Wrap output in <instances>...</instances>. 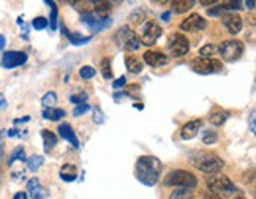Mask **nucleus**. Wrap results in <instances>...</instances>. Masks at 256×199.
Listing matches in <instances>:
<instances>
[{
    "label": "nucleus",
    "mask_w": 256,
    "mask_h": 199,
    "mask_svg": "<svg viewBox=\"0 0 256 199\" xmlns=\"http://www.w3.org/2000/svg\"><path fill=\"white\" fill-rule=\"evenodd\" d=\"M134 37V32L128 27V25H122L117 32H116V37H114V41L119 46L120 49H125V46L128 44V41Z\"/></svg>",
    "instance_id": "nucleus-16"
},
{
    "label": "nucleus",
    "mask_w": 256,
    "mask_h": 199,
    "mask_svg": "<svg viewBox=\"0 0 256 199\" xmlns=\"http://www.w3.org/2000/svg\"><path fill=\"white\" fill-rule=\"evenodd\" d=\"M201 125H203V123H201L199 119H194V120L187 122L184 127H182V130H180V138L184 139V141H190V139H193L199 133Z\"/></svg>",
    "instance_id": "nucleus-14"
},
{
    "label": "nucleus",
    "mask_w": 256,
    "mask_h": 199,
    "mask_svg": "<svg viewBox=\"0 0 256 199\" xmlns=\"http://www.w3.org/2000/svg\"><path fill=\"white\" fill-rule=\"evenodd\" d=\"M27 54L22 51H6L3 52L2 60H0V65L6 70H13L18 68V66H22L27 62Z\"/></svg>",
    "instance_id": "nucleus-9"
},
{
    "label": "nucleus",
    "mask_w": 256,
    "mask_h": 199,
    "mask_svg": "<svg viewBox=\"0 0 256 199\" xmlns=\"http://www.w3.org/2000/svg\"><path fill=\"white\" fill-rule=\"evenodd\" d=\"M192 198H193L192 190H187V188L176 190V191H174V193L171 195V199H192Z\"/></svg>",
    "instance_id": "nucleus-34"
},
{
    "label": "nucleus",
    "mask_w": 256,
    "mask_h": 199,
    "mask_svg": "<svg viewBox=\"0 0 256 199\" xmlns=\"http://www.w3.org/2000/svg\"><path fill=\"white\" fill-rule=\"evenodd\" d=\"M56 103H57V94L56 92H48V94H44L43 98H42V104H43L44 109L52 108Z\"/></svg>",
    "instance_id": "nucleus-29"
},
{
    "label": "nucleus",
    "mask_w": 256,
    "mask_h": 199,
    "mask_svg": "<svg viewBox=\"0 0 256 199\" xmlns=\"http://www.w3.org/2000/svg\"><path fill=\"white\" fill-rule=\"evenodd\" d=\"M171 15H172V13H171V11H165V13H163V15H161V21H165V22H168V21H170V19H171Z\"/></svg>",
    "instance_id": "nucleus-49"
},
{
    "label": "nucleus",
    "mask_w": 256,
    "mask_h": 199,
    "mask_svg": "<svg viewBox=\"0 0 256 199\" xmlns=\"http://www.w3.org/2000/svg\"><path fill=\"white\" fill-rule=\"evenodd\" d=\"M92 108L87 103H84V104H79V106H76L75 108V111H73V116L75 117H81V116H84V114H87Z\"/></svg>",
    "instance_id": "nucleus-38"
},
{
    "label": "nucleus",
    "mask_w": 256,
    "mask_h": 199,
    "mask_svg": "<svg viewBox=\"0 0 256 199\" xmlns=\"http://www.w3.org/2000/svg\"><path fill=\"white\" fill-rule=\"evenodd\" d=\"M30 122V116H24L21 119H15V125H21V123H27Z\"/></svg>",
    "instance_id": "nucleus-46"
},
{
    "label": "nucleus",
    "mask_w": 256,
    "mask_h": 199,
    "mask_svg": "<svg viewBox=\"0 0 256 199\" xmlns=\"http://www.w3.org/2000/svg\"><path fill=\"white\" fill-rule=\"evenodd\" d=\"M5 46H6V38H5V35L0 33V52L5 49Z\"/></svg>",
    "instance_id": "nucleus-48"
},
{
    "label": "nucleus",
    "mask_w": 256,
    "mask_h": 199,
    "mask_svg": "<svg viewBox=\"0 0 256 199\" xmlns=\"http://www.w3.org/2000/svg\"><path fill=\"white\" fill-rule=\"evenodd\" d=\"M15 161H27V155H25L24 147H16L15 150H13V154L8 158V166H11Z\"/></svg>",
    "instance_id": "nucleus-28"
},
{
    "label": "nucleus",
    "mask_w": 256,
    "mask_h": 199,
    "mask_svg": "<svg viewBox=\"0 0 256 199\" xmlns=\"http://www.w3.org/2000/svg\"><path fill=\"white\" fill-rule=\"evenodd\" d=\"M212 199H220V198H217V196H213V198H212Z\"/></svg>",
    "instance_id": "nucleus-55"
},
{
    "label": "nucleus",
    "mask_w": 256,
    "mask_h": 199,
    "mask_svg": "<svg viewBox=\"0 0 256 199\" xmlns=\"http://www.w3.org/2000/svg\"><path fill=\"white\" fill-rule=\"evenodd\" d=\"M6 108H8V101H6V98L0 94V111H5Z\"/></svg>",
    "instance_id": "nucleus-45"
},
{
    "label": "nucleus",
    "mask_w": 256,
    "mask_h": 199,
    "mask_svg": "<svg viewBox=\"0 0 256 199\" xmlns=\"http://www.w3.org/2000/svg\"><path fill=\"white\" fill-rule=\"evenodd\" d=\"M125 65H127L128 71L134 73V75H139V73L143 71V62H141V59L134 57V56H127Z\"/></svg>",
    "instance_id": "nucleus-21"
},
{
    "label": "nucleus",
    "mask_w": 256,
    "mask_h": 199,
    "mask_svg": "<svg viewBox=\"0 0 256 199\" xmlns=\"http://www.w3.org/2000/svg\"><path fill=\"white\" fill-rule=\"evenodd\" d=\"M42 138H43V145H44V152H51L59 141L57 135H54L51 130H43L42 131Z\"/></svg>",
    "instance_id": "nucleus-19"
},
{
    "label": "nucleus",
    "mask_w": 256,
    "mask_h": 199,
    "mask_svg": "<svg viewBox=\"0 0 256 199\" xmlns=\"http://www.w3.org/2000/svg\"><path fill=\"white\" fill-rule=\"evenodd\" d=\"M59 135H60V138H64L65 141H68L75 149H79V141H78V138L75 135V130L71 128L70 123H62V125H60V127H59Z\"/></svg>",
    "instance_id": "nucleus-17"
},
{
    "label": "nucleus",
    "mask_w": 256,
    "mask_h": 199,
    "mask_svg": "<svg viewBox=\"0 0 256 199\" xmlns=\"http://www.w3.org/2000/svg\"><path fill=\"white\" fill-rule=\"evenodd\" d=\"M192 70L194 73H199V75H213V73H220L223 70V65L220 60L212 57H199L194 59L190 63Z\"/></svg>",
    "instance_id": "nucleus-5"
},
{
    "label": "nucleus",
    "mask_w": 256,
    "mask_h": 199,
    "mask_svg": "<svg viewBox=\"0 0 256 199\" xmlns=\"http://www.w3.org/2000/svg\"><path fill=\"white\" fill-rule=\"evenodd\" d=\"M128 21H130L131 24H134V25H138L143 21H146V10L144 8H134V11L131 13L130 16H128Z\"/></svg>",
    "instance_id": "nucleus-27"
},
{
    "label": "nucleus",
    "mask_w": 256,
    "mask_h": 199,
    "mask_svg": "<svg viewBox=\"0 0 256 199\" xmlns=\"http://www.w3.org/2000/svg\"><path fill=\"white\" fill-rule=\"evenodd\" d=\"M221 21H223V25L233 35H237L242 30V25H244L242 18L239 15H235V13H226V15L221 16Z\"/></svg>",
    "instance_id": "nucleus-12"
},
{
    "label": "nucleus",
    "mask_w": 256,
    "mask_h": 199,
    "mask_svg": "<svg viewBox=\"0 0 256 199\" xmlns=\"http://www.w3.org/2000/svg\"><path fill=\"white\" fill-rule=\"evenodd\" d=\"M60 179H62L64 182H75L78 179V168L75 164H70L66 163L62 166V169H60Z\"/></svg>",
    "instance_id": "nucleus-18"
},
{
    "label": "nucleus",
    "mask_w": 256,
    "mask_h": 199,
    "mask_svg": "<svg viewBox=\"0 0 256 199\" xmlns=\"http://www.w3.org/2000/svg\"><path fill=\"white\" fill-rule=\"evenodd\" d=\"M134 108H138V109L141 111V109H143V108H144V106H143V104H134Z\"/></svg>",
    "instance_id": "nucleus-53"
},
{
    "label": "nucleus",
    "mask_w": 256,
    "mask_h": 199,
    "mask_svg": "<svg viewBox=\"0 0 256 199\" xmlns=\"http://www.w3.org/2000/svg\"><path fill=\"white\" fill-rule=\"evenodd\" d=\"M42 116L43 119H48V120H52V122H56L59 120V119H62L65 117V111L64 109H57V108H49V109H44L42 112Z\"/></svg>",
    "instance_id": "nucleus-24"
},
{
    "label": "nucleus",
    "mask_w": 256,
    "mask_h": 199,
    "mask_svg": "<svg viewBox=\"0 0 256 199\" xmlns=\"http://www.w3.org/2000/svg\"><path fill=\"white\" fill-rule=\"evenodd\" d=\"M201 3H203L204 6H211V5H213L215 2H213V0H203Z\"/></svg>",
    "instance_id": "nucleus-52"
},
{
    "label": "nucleus",
    "mask_w": 256,
    "mask_h": 199,
    "mask_svg": "<svg viewBox=\"0 0 256 199\" xmlns=\"http://www.w3.org/2000/svg\"><path fill=\"white\" fill-rule=\"evenodd\" d=\"M81 21H83V24H85L87 27H89V30L93 33L111 27V24H112L111 18H100L95 13H85V15H83V18H81Z\"/></svg>",
    "instance_id": "nucleus-8"
},
{
    "label": "nucleus",
    "mask_w": 256,
    "mask_h": 199,
    "mask_svg": "<svg viewBox=\"0 0 256 199\" xmlns=\"http://www.w3.org/2000/svg\"><path fill=\"white\" fill-rule=\"evenodd\" d=\"M27 196H30L32 199H44L48 198V191L40 185V180L37 177H32L27 182Z\"/></svg>",
    "instance_id": "nucleus-13"
},
{
    "label": "nucleus",
    "mask_w": 256,
    "mask_h": 199,
    "mask_svg": "<svg viewBox=\"0 0 256 199\" xmlns=\"http://www.w3.org/2000/svg\"><path fill=\"white\" fill-rule=\"evenodd\" d=\"M163 35V29L160 27L157 22H147L143 29V35H141V43L146 46H152L157 43V40Z\"/></svg>",
    "instance_id": "nucleus-10"
},
{
    "label": "nucleus",
    "mask_w": 256,
    "mask_h": 199,
    "mask_svg": "<svg viewBox=\"0 0 256 199\" xmlns=\"http://www.w3.org/2000/svg\"><path fill=\"white\" fill-rule=\"evenodd\" d=\"M218 48L215 44H206L199 49V56L201 57H212L213 54H217Z\"/></svg>",
    "instance_id": "nucleus-32"
},
{
    "label": "nucleus",
    "mask_w": 256,
    "mask_h": 199,
    "mask_svg": "<svg viewBox=\"0 0 256 199\" xmlns=\"http://www.w3.org/2000/svg\"><path fill=\"white\" fill-rule=\"evenodd\" d=\"M95 75H97V70L93 68V66H90V65H85V66H83V68L79 70V76L83 78V79H92V78H95Z\"/></svg>",
    "instance_id": "nucleus-31"
},
{
    "label": "nucleus",
    "mask_w": 256,
    "mask_h": 199,
    "mask_svg": "<svg viewBox=\"0 0 256 199\" xmlns=\"http://www.w3.org/2000/svg\"><path fill=\"white\" fill-rule=\"evenodd\" d=\"M225 11H239V10H244L242 8V3L240 2H225L221 3Z\"/></svg>",
    "instance_id": "nucleus-39"
},
{
    "label": "nucleus",
    "mask_w": 256,
    "mask_h": 199,
    "mask_svg": "<svg viewBox=\"0 0 256 199\" xmlns=\"http://www.w3.org/2000/svg\"><path fill=\"white\" fill-rule=\"evenodd\" d=\"M160 171H161V161L158 158L152 155H144L138 158L134 174H136V179L143 185L153 187V185H157L160 179Z\"/></svg>",
    "instance_id": "nucleus-1"
},
{
    "label": "nucleus",
    "mask_w": 256,
    "mask_h": 199,
    "mask_svg": "<svg viewBox=\"0 0 256 199\" xmlns=\"http://www.w3.org/2000/svg\"><path fill=\"white\" fill-rule=\"evenodd\" d=\"M233 199H245L244 196H235V198H233Z\"/></svg>",
    "instance_id": "nucleus-54"
},
{
    "label": "nucleus",
    "mask_w": 256,
    "mask_h": 199,
    "mask_svg": "<svg viewBox=\"0 0 256 199\" xmlns=\"http://www.w3.org/2000/svg\"><path fill=\"white\" fill-rule=\"evenodd\" d=\"M48 25H49V21H48V18H44V16H37L32 21V27L35 30H43L48 27Z\"/></svg>",
    "instance_id": "nucleus-30"
},
{
    "label": "nucleus",
    "mask_w": 256,
    "mask_h": 199,
    "mask_svg": "<svg viewBox=\"0 0 256 199\" xmlns=\"http://www.w3.org/2000/svg\"><path fill=\"white\" fill-rule=\"evenodd\" d=\"M102 75L103 78L106 79H111L112 78V71H111V60L107 57H105L103 60H102Z\"/></svg>",
    "instance_id": "nucleus-33"
},
{
    "label": "nucleus",
    "mask_w": 256,
    "mask_h": 199,
    "mask_svg": "<svg viewBox=\"0 0 256 199\" xmlns=\"http://www.w3.org/2000/svg\"><path fill=\"white\" fill-rule=\"evenodd\" d=\"M125 85H127V78L125 76H120L119 79H116V81H114L112 87L116 89V90H119V89H124Z\"/></svg>",
    "instance_id": "nucleus-43"
},
{
    "label": "nucleus",
    "mask_w": 256,
    "mask_h": 199,
    "mask_svg": "<svg viewBox=\"0 0 256 199\" xmlns=\"http://www.w3.org/2000/svg\"><path fill=\"white\" fill-rule=\"evenodd\" d=\"M13 199H29V196H27L25 191H18V193H15V196H13Z\"/></svg>",
    "instance_id": "nucleus-47"
},
{
    "label": "nucleus",
    "mask_w": 256,
    "mask_h": 199,
    "mask_svg": "<svg viewBox=\"0 0 256 199\" xmlns=\"http://www.w3.org/2000/svg\"><path fill=\"white\" fill-rule=\"evenodd\" d=\"M223 13H225V10H223V6L221 5H217V6H213V8L207 10L209 16H223Z\"/></svg>",
    "instance_id": "nucleus-40"
},
{
    "label": "nucleus",
    "mask_w": 256,
    "mask_h": 199,
    "mask_svg": "<svg viewBox=\"0 0 256 199\" xmlns=\"http://www.w3.org/2000/svg\"><path fill=\"white\" fill-rule=\"evenodd\" d=\"M206 183H207L209 190L220 199H233V198H235V193H237L235 185L223 174L209 176Z\"/></svg>",
    "instance_id": "nucleus-3"
},
{
    "label": "nucleus",
    "mask_w": 256,
    "mask_h": 199,
    "mask_svg": "<svg viewBox=\"0 0 256 199\" xmlns=\"http://www.w3.org/2000/svg\"><path fill=\"white\" fill-rule=\"evenodd\" d=\"M217 139H218V136H217V133H215V131H206L203 135V142L206 145L215 144V142H217Z\"/></svg>",
    "instance_id": "nucleus-35"
},
{
    "label": "nucleus",
    "mask_w": 256,
    "mask_h": 199,
    "mask_svg": "<svg viewBox=\"0 0 256 199\" xmlns=\"http://www.w3.org/2000/svg\"><path fill=\"white\" fill-rule=\"evenodd\" d=\"M206 27H207V21L201 15H198V13L190 15L180 24V30L184 32H199V30H204Z\"/></svg>",
    "instance_id": "nucleus-11"
},
{
    "label": "nucleus",
    "mask_w": 256,
    "mask_h": 199,
    "mask_svg": "<svg viewBox=\"0 0 256 199\" xmlns=\"http://www.w3.org/2000/svg\"><path fill=\"white\" fill-rule=\"evenodd\" d=\"M143 59L144 62L150 66H163L170 62V59H168L163 52H158V51H146Z\"/></svg>",
    "instance_id": "nucleus-15"
},
{
    "label": "nucleus",
    "mask_w": 256,
    "mask_h": 199,
    "mask_svg": "<svg viewBox=\"0 0 256 199\" xmlns=\"http://www.w3.org/2000/svg\"><path fill=\"white\" fill-rule=\"evenodd\" d=\"M190 163L196 169H199L201 172H204V174H209V176L218 174L225 166L223 160H221L217 154H213V152H206V150L194 152L190 157Z\"/></svg>",
    "instance_id": "nucleus-2"
},
{
    "label": "nucleus",
    "mask_w": 256,
    "mask_h": 199,
    "mask_svg": "<svg viewBox=\"0 0 256 199\" xmlns=\"http://www.w3.org/2000/svg\"><path fill=\"white\" fill-rule=\"evenodd\" d=\"M46 5H49L51 6V18L48 19L49 21V27L52 32H56L57 30V21H59V8H57V5L51 2V0H46L44 2Z\"/></svg>",
    "instance_id": "nucleus-23"
},
{
    "label": "nucleus",
    "mask_w": 256,
    "mask_h": 199,
    "mask_svg": "<svg viewBox=\"0 0 256 199\" xmlns=\"http://www.w3.org/2000/svg\"><path fill=\"white\" fill-rule=\"evenodd\" d=\"M5 136H6V130H0V163L3 160V154H5Z\"/></svg>",
    "instance_id": "nucleus-41"
},
{
    "label": "nucleus",
    "mask_w": 256,
    "mask_h": 199,
    "mask_svg": "<svg viewBox=\"0 0 256 199\" xmlns=\"http://www.w3.org/2000/svg\"><path fill=\"white\" fill-rule=\"evenodd\" d=\"M62 32H64V35L66 37L71 41L73 46H83L85 43H89L90 41V37H83V35H79V33H71L65 29V25H62Z\"/></svg>",
    "instance_id": "nucleus-20"
},
{
    "label": "nucleus",
    "mask_w": 256,
    "mask_h": 199,
    "mask_svg": "<svg viewBox=\"0 0 256 199\" xmlns=\"http://www.w3.org/2000/svg\"><path fill=\"white\" fill-rule=\"evenodd\" d=\"M163 185L165 187H180V188L193 190L196 188L198 179L193 172H188L185 169H174L165 177Z\"/></svg>",
    "instance_id": "nucleus-4"
},
{
    "label": "nucleus",
    "mask_w": 256,
    "mask_h": 199,
    "mask_svg": "<svg viewBox=\"0 0 256 199\" xmlns=\"http://www.w3.org/2000/svg\"><path fill=\"white\" fill-rule=\"evenodd\" d=\"M193 5H194L193 0H174V2L171 3L172 11L177 13V15H182V13L188 11ZM172 11H171V13H172Z\"/></svg>",
    "instance_id": "nucleus-22"
},
{
    "label": "nucleus",
    "mask_w": 256,
    "mask_h": 199,
    "mask_svg": "<svg viewBox=\"0 0 256 199\" xmlns=\"http://www.w3.org/2000/svg\"><path fill=\"white\" fill-rule=\"evenodd\" d=\"M255 122H256V111H252V114H250V130H252V133H253V135H255V133H256Z\"/></svg>",
    "instance_id": "nucleus-44"
},
{
    "label": "nucleus",
    "mask_w": 256,
    "mask_h": 199,
    "mask_svg": "<svg viewBox=\"0 0 256 199\" xmlns=\"http://www.w3.org/2000/svg\"><path fill=\"white\" fill-rule=\"evenodd\" d=\"M93 120H95V123H98V125H102L105 122V114L102 112V109H98V108L93 109Z\"/></svg>",
    "instance_id": "nucleus-42"
},
{
    "label": "nucleus",
    "mask_w": 256,
    "mask_h": 199,
    "mask_svg": "<svg viewBox=\"0 0 256 199\" xmlns=\"http://www.w3.org/2000/svg\"><path fill=\"white\" fill-rule=\"evenodd\" d=\"M228 117H230V114H228L226 111L218 109L215 111L213 114H211V123L215 125V127H220V125H223L228 120Z\"/></svg>",
    "instance_id": "nucleus-26"
},
{
    "label": "nucleus",
    "mask_w": 256,
    "mask_h": 199,
    "mask_svg": "<svg viewBox=\"0 0 256 199\" xmlns=\"http://www.w3.org/2000/svg\"><path fill=\"white\" fill-rule=\"evenodd\" d=\"M25 163H27V169H29L30 172H37L43 166L44 158L42 155H32L30 158H27Z\"/></svg>",
    "instance_id": "nucleus-25"
},
{
    "label": "nucleus",
    "mask_w": 256,
    "mask_h": 199,
    "mask_svg": "<svg viewBox=\"0 0 256 199\" xmlns=\"http://www.w3.org/2000/svg\"><path fill=\"white\" fill-rule=\"evenodd\" d=\"M87 98H89V95L85 94V92H81V94H78V95H71L70 97V101L73 103V104H84L85 101H87Z\"/></svg>",
    "instance_id": "nucleus-37"
},
{
    "label": "nucleus",
    "mask_w": 256,
    "mask_h": 199,
    "mask_svg": "<svg viewBox=\"0 0 256 199\" xmlns=\"http://www.w3.org/2000/svg\"><path fill=\"white\" fill-rule=\"evenodd\" d=\"M141 48V40L134 35L130 41H128V44L125 46V51H131V52H134V51H138Z\"/></svg>",
    "instance_id": "nucleus-36"
},
{
    "label": "nucleus",
    "mask_w": 256,
    "mask_h": 199,
    "mask_svg": "<svg viewBox=\"0 0 256 199\" xmlns=\"http://www.w3.org/2000/svg\"><path fill=\"white\" fill-rule=\"evenodd\" d=\"M255 5H256V3H255V0H248V2H245V6H247L248 10H253V8H255Z\"/></svg>",
    "instance_id": "nucleus-51"
},
{
    "label": "nucleus",
    "mask_w": 256,
    "mask_h": 199,
    "mask_svg": "<svg viewBox=\"0 0 256 199\" xmlns=\"http://www.w3.org/2000/svg\"><path fill=\"white\" fill-rule=\"evenodd\" d=\"M190 51V41L187 40L185 35L182 33H174V35L170 38V43H168V52L172 57H182L188 54Z\"/></svg>",
    "instance_id": "nucleus-7"
},
{
    "label": "nucleus",
    "mask_w": 256,
    "mask_h": 199,
    "mask_svg": "<svg viewBox=\"0 0 256 199\" xmlns=\"http://www.w3.org/2000/svg\"><path fill=\"white\" fill-rule=\"evenodd\" d=\"M6 135H8V138H16V136L19 135V131L13 128V130H8V131H6Z\"/></svg>",
    "instance_id": "nucleus-50"
},
{
    "label": "nucleus",
    "mask_w": 256,
    "mask_h": 199,
    "mask_svg": "<svg viewBox=\"0 0 256 199\" xmlns=\"http://www.w3.org/2000/svg\"><path fill=\"white\" fill-rule=\"evenodd\" d=\"M218 52L226 62H235L244 54V44L239 40H226V41L221 43Z\"/></svg>",
    "instance_id": "nucleus-6"
}]
</instances>
